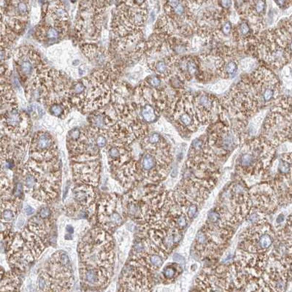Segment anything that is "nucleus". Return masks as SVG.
Here are the masks:
<instances>
[{"label":"nucleus","instance_id":"1","mask_svg":"<svg viewBox=\"0 0 292 292\" xmlns=\"http://www.w3.org/2000/svg\"><path fill=\"white\" fill-rule=\"evenodd\" d=\"M114 244L110 233L102 228L91 230L79 245L80 275L91 290L106 288L114 275Z\"/></svg>","mask_w":292,"mask_h":292},{"label":"nucleus","instance_id":"2","mask_svg":"<svg viewBox=\"0 0 292 292\" xmlns=\"http://www.w3.org/2000/svg\"><path fill=\"white\" fill-rule=\"evenodd\" d=\"M114 67L97 71L89 77L72 83L70 97L73 105L83 114H92L105 108L111 101Z\"/></svg>","mask_w":292,"mask_h":292},{"label":"nucleus","instance_id":"3","mask_svg":"<svg viewBox=\"0 0 292 292\" xmlns=\"http://www.w3.org/2000/svg\"><path fill=\"white\" fill-rule=\"evenodd\" d=\"M23 187L32 197L50 202L59 193L61 171L58 161L38 162L29 158L23 167Z\"/></svg>","mask_w":292,"mask_h":292},{"label":"nucleus","instance_id":"4","mask_svg":"<svg viewBox=\"0 0 292 292\" xmlns=\"http://www.w3.org/2000/svg\"><path fill=\"white\" fill-rule=\"evenodd\" d=\"M73 284V273L68 255L57 252L38 278L37 292H70Z\"/></svg>","mask_w":292,"mask_h":292},{"label":"nucleus","instance_id":"5","mask_svg":"<svg viewBox=\"0 0 292 292\" xmlns=\"http://www.w3.org/2000/svg\"><path fill=\"white\" fill-rule=\"evenodd\" d=\"M145 1H124L117 7L112 21V29L117 39L141 35L147 19Z\"/></svg>","mask_w":292,"mask_h":292},{"label":"nucleus","instance_id":"6","mask_svg":"<svg viewBox=\"0 0 292 292\" xmlns=\"http://www.w3.org/2000/svg\"><path fill=\"white\" fill-rule=\"evenodd\" d=\"M108 1H81L76 22V32L80 40L97 39L100 35L102 15Z\"/></svg>","mask_w":292,"mask_h":292},{"label":"nucleus","instance_id":"7","mask_svg":"<svg viewBox=\"0 0 292 292\" xmlns=\"http://www.w3.org/2000/svg\"><path fill=\"white\" fill-rule=\"evenodd\" d=\"M97 212L101 228L108 233L121 226L127 215L123 200L115 195L103 196L98 203Z\"/></svg>","mask_w":292,"mask_h":292},{"label":"nucleus","instance_id":"8","mask_svg":"<svg viewBox=\"0 0 292 292\" xmlns=\"http://www.w3.org/2000/svg\"><path fill=\"white\" fill-rule=\"evenodd\" d=\"M15 64L22 83L30 84L38 70L43 65L39 54L30 46H23L15 51Z\"/></svg>","mask_w":292,"mask_h":292},{"label":"nucleus","instance_id":"9","mask_svg":"<svg viewBox=\"0 0 292 292\" xmlns=\"http://www.w3.org/2000/svg\"><path fill=\"white\" fill-rule=\"evenodd\" d=\"M29 158L38 162L58 161L57 145L50 133L45 131L35 133L29 146Z\"/></svg>","mask_w":292,"mask_h":292},{"label":"nucleus","instance_id":"10","mask_svg":"<svg viewBox=\"0 0 292 292\" xmlns=\"http://www.w3.org/2000/svg\"><path fill=\"white\" fill-rule=\"evenodd\" d=\"M31 128L29 115L19 108H13L1 114V133L10 138L26 137Z\"/></svg>","mask_w":292,"mask_h":292},{"label":"nucleus","instance_id":"11","mask_svg":"<svg viewBox=\"0 0 292 292\" xmlns=\"http://www.w3.org/2000/svg\"><path fill=\"white\" fill-rule=\"evenodd\" d=\"M151 273L127 265L120 279L119 292H151Z\"/></svg>","mask_w":292,"mask_h":292},{"label":"nucleus","instance_id":"12","mask_svg":"<svg viewBox=\"0 0 292 292\" xmlns=\"http://www.w3.org/2000/svg\"><path fill=\"white\" fill-rule=\"evenodd\" d=\"M69 24H61L47 20L35 31V36L39 42H54L61 39L67 34Z\"/></svg>","mask_w":292,"mask_h":292},{"label":"nucleus","instance_id":"13","mask_svg":"<svg viewBox=\"0 0 292 292\" xmlns=\"http://www.w3.org/2000/svg\"><path fill=\"white\" fill-rule=\"evenodd\" d=\"M73 196L76 203L81 207L89 217L95 212V200L97 195L95 186L89 185H78L73 190Z\"/></svg>","mask_w":292,"mask_h":292},{"label":"nucleus","instance_id":"14","mask_svg":"<svg viewBox=\"0 0 292 292\" xmlns=\"http://www.w3.org/2000/svg\"><path fill=\"white\" fill-rule=\"evenodd\" d=\"M19 210V201L12 196L1 198V233L10 232V222L16 218ZM5 232V233H6Z\"/></svg>","mask_w":292,"mask_h":292},{"label":"nucleus","instance_id":"15","mask_svg":"<svg viewBox=\"0 0 292 292\" xmlns=\"http://www.w3.org/2000/svg\"><path fill=\"white\" fill-rule=\"evenodd\" d=\"M81 50L83 51V54L89 58L90 61L95 64L99 66H108V68L112 67L111 64H110L109 60H111V57L109 54L106 52V51L92 45V44L84 43L81 45Z\"/></svg>","mask_w":292,"mask_h":292},{"label":"nucleus","instance_id":"16","mask_svg":"<svg viewBox=\"0 0 292 292\" xmlns=\"http://www.w3.org/2000/svg\"><path fill=\"white\" fill-rule=\"evenodd\" d=\"M1 114L10 111L13 108H18L17 102L15 97L14 92L12 89L11 86L6 83H1Z\"/></svg>","mask_w":292,"mask_h":292},{"label":"nucleus","instance_id":"17","mask_svg":"<svg viewBox=\"0 0 292 292\" xmlns=\"http://www.w3.org/2000/svg\"><path fill=\"white\" fill-rule=\"evenodd\" d=\"M20 280L16 273L1 276V292H20Z\"/></svg>","mask_w":292,"mask_h":292},{"label":"nucleus","instance_id":"18","mask_svg":"<svg viewBox=\"0 0 292 292\" xmlns=\"http://www.w3.org/2000/svg\"><path fill=\"white\" fill-rule=\"evenodd\" d=\"M138 109L140 110V117L142 121L144 123H154L158 118V109L152 104L142 103V105L137 104Z\"/></svg>","mask_w":292,"mask_h":292},{"label":"nucleus","instance_id":"19","mask_svg":"<svg viewBox=\"0 0 292 292\" xmlns=\"http://www.w3.org/2000/svg\"><path fill=\"white\" fill-rule=\"evenodd\" d=\"M196 105L201 110L204 111H210L212 110L214 100L212 97L205 94H201L196 97Z\"/></svg>","mask_w":292,"mask_h":292},{"label":"nucleus","instance_id":"20","mask_svg":"<svg viewBox=\"0 0 292 292\" xmlns=\"http://www.w3.org/2000/svg\"><path fill=\"white\" fill-rule=\"evenodd\" d=\"M177 121L182 125L184 127H192L195 126V118H194L193 115L191 114V112H186V111H183V112L177 113Z\"/></svg>","mask_w":292,"mask_h":292},{"label":"nucleus","instance_id":"21","mask_svg":"<svg viewBox=\"0 0 292 292\" xmlns=\"http://www.w3.org/2000/svg\"><path fill=\"white\" fill-rule=\"evenodd\" d=\"M152 70L159 76H167L170 70V64L164 60H160L153 63Z\"/></svg>","mask_w":292,"mask_h":292},{"label":"nucleus","instance_id":"22","mask_svg":"<svg viewBox=\"0 0 292 292\" xmlns=\"http://www.w3.org/2000/svg\"><path fill=\"white\" fill-rule=\"evenodd\" d=\"M256 163V155L250 153L242 154L240 158V165L242 168L247 169L252 167Z\"/></svg>","mask_w":292,"mask_h":292},{"label":"nucleus","instance_id":"23","mask_svg":"<svg viewBox=\"0 0 292 292\" xmlns=\"http://www.w3.org/2000/svg\"><path fill=\"white\" fill-rule=\"evenodd\" d=\"M177 267L173 265H167L162 271V276L165 281H171L177 277Z\"/></svg>","mask_w":292,"mask_h":292},{"label":"nucleus","instance_id":"24","mask_svg":"<svg viewBox=\"0 0 292 292\" xmlns=\"http://www.w3.org/2000/svg\"><path fill=\"white\" fill-rule=\"evenodd\" d=\"M275 90L273 87H267L262 92V98L265 102H268L273 99L275 97Z\"/></svg>","mask_w":292,"mask_h":292},{"label":"nucleus","instance_id":"25","mask_svg":"<svg viewBox=\"0 0 292 292\" xmlns=\"http://www.w3.org/2000/svg\"><path fill=\"white\" fill-rule=\"evenodd\" d=\"M147 84L153 89H158L161 85V79L157 76H150L146 79Z\"/></svg>","mask_w":292,"mask_h":292},{"label":"nucleus","instance_id":"26","mask_svg":"<svg viewBox=\"0 0 292 292\" xmlns=\"http://www.w3.org/2000/svg\"><path fill=\"white\" fill-rule=\"evenodd\" d=\"M237 70V64L235 61H230L225 66V72L230 76L234 74Z\"/></svg>","mask_w":292,"mask_h":292},{"label":"nucleus","instance_id":"27","mask_svg":"<svg viewBox=\"0 0 292 292\" xmlns=\"http://www.w3.org/2000/svg\"><path fill=\"white\" fill-rule=\"evenodd\" d=\"M38 215L43 218V219H48V218H51V215H52V212H51V209L48 207H42L40 210H39V214Z\"/></svg>","mask_w":292,"mask_h":292},{"label":"nucleus","instance_id":"28","mask_svg":"<svg viewBox=\"0 0 292 292\" xmlns=\"http://www.w3.org/2000/svg\"><path fill=\"white\" fill-rule=\"evenodd\" d=\"M198 208L196 205L192 204L187 208V216L189 218H195V215L197 214Z\"/></svg>","mask_w":292,"mask_h":292},{"label":"nucleus","instance_id":"29","mask_svg":"<svg viewBox=\"0 0 292 292\" xmlns=\"http://www.w3.org/2000/svg\"><path fill=\"white\" fill-rule=\"evenodd\" d=\"M250 31V26L247 23L243 22V23H240V26H239V32H240V35H243V36H246V35H249Z\"/></svg>","mask_w":292,"mask_h":292},{"label":"nucleus","instance_id":"30","mask_svg":"<svg viewBox=\"0 0 292 292\" xmlns=\"http://www.w3.org/2000/svg\"><path fill=\"white\" fill-rule=\"evenodd\" d=\"M191 148H192V150H193L194 152L200 151L203 148V142L200 139H196L192 142Z\"/></svg>","mask_w":292,"mask_h":292},{"label":"nucleus","instance_id":"31","mask_svg":"<svg viewBox=\"0 0 292 292\" xmlns=\"http://www.w3.org/2000/svg\"><path fill=\"white\" fill-rule=\"evenodd\" d=\"M265 2L262 1H256L255 3V10L258 14L263 13L265 11Z\"/></svg>","mask_w":292,"mask_h":292},{"label":"nucleus","instance_id":"32","mask_svg":"<svg viewBox=\"0 0 292 292\" xmlns=\"http://www.w3.org/2000/svg\"><path fill=\"white\" fill-rule=\"evenodd\" d=\"M23 184L21 183H19L17 185H16V188L14 190V195L15 197H19L20 195L23 194Z\"/></svg>","mask_w":292,"mask_h":292},{"label":"nucleus","instance_id":"33","mask_svg":"<svg viewBox=\"0 0 292 292\" xmlns=\"http://www.w3.org/2000/svg\"><path fill=\"white\" fill-rule=\"evenodd\" d=\"M170 85L173 88H180L181 86V81L178 77H173L170 78Z\"/></svg>","mask_w":292,"mask_h":292},{"label":"nucleus","instance_id":"34","mask_svg":"<svg viewBox=\"0 0 292 292\" xmlns=\"http://www.w3.org/2000/svg\"><path fill=\"white\" fill-rule=\"evenodd\" d=\"M232 30V24L230 22H227L223 26L222 32L224 35H228L230 33Z\"/></svg>","mask_w":292,"mask_h":292},{"label":"nucleus","instance_id":"35","mask_svg":"<svg viewBox=\"0 0 292 292\" xmlns=\"http://www.w3.org/2000/svg\"><path fill=\"white\" fill-rule=\"evenodd\" d=\"M173 259H174V260L177 263H180L181 264V265L185 262L183 256H180V254H177V253H175V254L174 255Z\"/></svg>","mask_w":292,"mask_h":292},{"label":"nucleus","instance_id":"36","mask_svg":"<svg viewBox=\"0 0 292 292\" xmlns=\"http://www.w3.org/2000/svg\"><path fill=\"white\" fill-rule=\"evenodd\" d=\"M24 211L25 214H26V215H29H29H32V214L35 213V210H34L31 206L26 207L24 209Z\"/></svg>","mask_w":292,"mask_h":292},{"label":"nucleus","instance_id":"37","mask_svg":"<svg viewBox=\"0 0 292 292\" xmlns=\"http://www.w3.org/2000/svg\"><path fill=\"white\" fill-rule=\"evenodd\" d=\"M220 4H221V6H222V7H224V8H228V7H230V6H231L232 1H221V2H220Z\"/></svg>","mask_w":292,"mask_h":292},{"label":"nucleus","instance_id":"38","mask_svg":"<svg viewBox=\"0 0 292 292\" xmlns=\"http://www.w3.org/2000/svg\"><path fill=\"white\" fill-rule=\"evenodd\" d=\"M23 224H24V219L22 218V217H20L19 220H18L17 223V227L19 229H21L22 227H23Z\"/></svg>","mask_w":292,"mask_h":292},{"label":"nucleus","instance_id":"39","mask_svg":"<svg viewBox=\"0 0 292 292\" xmlns=\"http://www.w3.org/2000/svg\"><path fill=\"white\" fill-rule=\"evenodd\" d=\"M284 215L281 214V215H278V218H277L276 222L278 223V224H281V223H282L283 221H284Z\"/></svg>","mask_w":292,"mask_h":292},{"label":"nucleus","instance_id":"40","mask_svg":"<svg viewBox=\"0 0 292 292\" xmlns=\"http://www.w3.org/2000/svg\"><path fill=\"white\" fill-rule=\"evenodd\" d=\"M69 188H70V184H67V186H65V189H64V196H63L64 199L67 196V193H68Z\"/></svg>","mask_w":292,"mask_h":292},{"label":"nucleus","instance_id":"41","mask_svg":"<svg viewBox=\"0 0 292 292\" xmlns=\"http://www.w3.org/2000/svg\"><path fill=\"white\" fill-rule=\"evenodd\" d=\"M275 3H276V4H278V5L279 6V7H284V6L285 5L286 3H287V1H275Z\"/></svg>","mask_w":292,"mask_h":292},{"label":"nucleus","instance_id":"42","mask_svg":"<svg viewBox=\"0 0 292 292\" xmlns=\"http://www.w3.org/2000/svg\"><path fill=\"white\" fill-rule=\"evenodd\" d=\"M67 231L68 232V233H70V234H73V232H74V230H73V227H72V226L68 225L67 227Z\"/></svg>","mask_w":292,"mask_h":292}]
</instances>
